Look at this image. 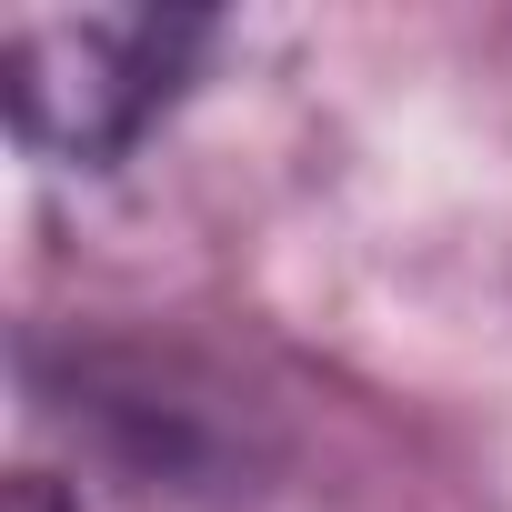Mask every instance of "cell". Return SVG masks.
<instances>
[{
	"label": "cell",
	"instance_id": "cell-1",
	"mask_svg": "<svg viewBox=\"0 0 512 512\" xmlns=\"http://www.w3.org/2000/svg\"><path fill=\"white\" fill-rule=\"evenodd\" d=\"M201 51L191 11H11L0 31V101L11 131L61 161H111L181 91Z\"/></svg>",
	"mask_w": 512,
	"mask_h": 512
},
{
	"label": "cell",
	"instance_id": "cell-2",
	"mask_svg": "<svg viewBox=\"0 0 512 512\" xmlns=\"http://www.w3.org/2000/svg\"><path fill=\"white\" fill-rule=\"evenodd\" d=\"M11 512H71V502H61L51 482H21V492H11Z\"/></svg>",
	"mask_w": 512,
	"mask_h": 512
}]
</instances>
